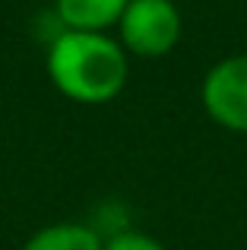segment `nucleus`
<instances>
[{"instance_id":"nucleus-1","label":"nucleus","mask_w":247,"mask_h":250,"mask_svg":"<svg viewBox=\"0 0 247 250\" xmlns=\"http://www.w3.org/2000/svg\"><path fill=\"white\" fill-rule=\"evenodd\" d=\"M48 73L67 98L82 104L111 102L130 73L124 44L105 32H67L48 48Z\"/></svg>"},{"instance_id":"nucleus-2","label":"nucleus","mask_w":247,"mask_h":250,"mask_svg":"<svg viewBox=\"0 0 247 250\" xmlns=\"http://www.w3.org/2000/svg\"><path fill=\"white\" fill-rule=\"evenodd\" d=\"M118 29L130 54L162 57L181 38V13L171 0H130Z\"/></svg>"},{"instance_id":"nucleus-3","label":"nucleus","mask_w":247,"mask_h":250,"mask_svg":"<svg viewBox=\"0 0 247 250\" xmlns=\"http://www.w3.org/2000/svg\"><path fill=\"white\" fill-rule=\"evenodd\" d=\"M203 108L219 127L247 133V54L219 61L203 80Z\"/></svg>"},{"instance_id":"nucleus-4","label":"nucleus","mask_w":247,"mask_h":250,"mask_svg":"<svg viewBox=\"0 0 247 250\" xmlns=\"http://www.w3.org/2000/svg\"><path fill=\"white\" fill-rule=\"evenodd\" d=\"M130 0H54L57 19L67 32H105L118 25Z\"/></svg>"},{"instance_id":"nucleus-5","label":"nucleus","mask_w":247,"mask_h":250,"mask_svg":"<svg viewBox=\"0 0 247 250\" xmlns=\"http://www.w3.org/2000/svg\"><path fill=\"white\" fill-rule=\"evenodd\" d=\"M22 250H105L99 241V231L80 222H57V225L38 228Z\"/></svg>"},{"instance_id":"nucleus-6","label":"nucleus","mask_w":247,"mask_h":250,"mask_svg":"<svg viewBox=\"0 0 247 250\" xmlns=\"http://www.w3.org/2000/svg\"><path fill=\"white\" fill-rule=\"evenodd\" d=\"M105 250H165L155 238H149V234L143 231H130V228H124V231H114L111 241L105 244Z\"/></svg>"}]
</instances>
